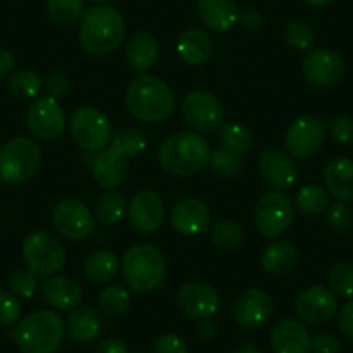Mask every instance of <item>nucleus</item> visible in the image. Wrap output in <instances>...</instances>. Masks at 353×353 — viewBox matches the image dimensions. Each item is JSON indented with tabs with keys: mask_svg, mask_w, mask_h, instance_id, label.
<instances>
[{
	"mask_svg": "<svg viewBox=\"0 0 353 353\" xmlns=\"http://www.w3.org/2000/svg\"><path fill=\"white\" fill-rule=\"evenodd\" d=\"M239 21L243 23V26L246 30H258L263 25V18H261L260 12L254 11V9H250V11L244 12L239 18Z\"/></svg>",
	"mask_w": 353,
	"mask_h": 353,
	"instance_id": "864d4df0",
	"label": "nucleus"
},
{
	"mask_svg": "<svg viewBox=\"0 0 353 353\" xmlns=\"http://www.w3.org/2000/svg\"><path fill=\"white\" fill-rule=\"evenodd\" d=\"M127 212V199L117 189H108L96 203V219L104 225H114Z\"/></svg>",
	"mask_w": 353,
	"mask_h": 353,
	"instance_id": "7c9ffc66",
	"label": "nucleus"
},
{
	"mask_svg": "<svg viewBox=\"0 0 353 353\" xmlns=\"http://www.w3.org/2000/svg\"><path fill=\"white\" fill-rule=\"evenodd\" d=\"M294 205L305 215H321L329 208V192L327 189L317 184L303 185L296 192Z\"/></svg>",
	"mask_w": 353,
	"mask_h": 353,
	"instance_id": "2f4dec72",
	"label": "nucleus"
},
{
	"mask_svg": "<svg viewBox=\"0 0 353 353\" xmlns=\"http://www.w3.org/2000/svg\"><path fill=\"white\" fill-rule=\"evenodd\" d=\"M125 56L132 70L144 74L151 70L159 57V42L152 33L137 32L128 39Z\"/></svg>",
	"mask_w": 353,
	"mask_h": 353,
	"instance_id": "a878e982",
	"label": "nucleus"
},
{
	"mask_svg": "<svg viewBox=\"0 0 353 353\" xmlns=\"http://www.w3.org/2000/svg\"><path fill=\"white\" fill-rule=\"evenodd\" d=\"M141 353H142V352H141Z\"/></svg>",
	"mask_w": 353,
	"mask_h": 353,
	"instance_id": "bf43d9fd",
	"label": "nucleus"
},
{
	"mask_svg": "<svg viewBox=\"0 0 353 353\" xmlns=\"http://www.w3.org/2000/svg\"><path fill=\"white\" fill-rule=\"evenodd\" d=\"M70 134L81 149L99 152L111 142L113 128L103 111L92 106H83L71 114Z\"/></svg>",
	"mask_w": 353,
	"mask_h": 353,
	"instance_id": "6e6552de",
	"label": "nucleus"
},
{
	"mask_svg": "<svg viewBox=\"0 0 353 353\" xmlns=\"http://www.w3.org/2000/svg\"><path fill=\"white\" fill-rule=\"evenodd\" d=\"M21 307L14 294L0 293V325H12L19 319Z\"/></svg>",
	"mask_w": 353,
	"mask_h": 353,
	"instance_id": "a18cd8bd",
	"label": "nucleus"
},
{
	"mask_svg": "<svg viewBox=\"0 0 353 353\" xmlns=\"http://www.w3.org/2000/svg\"><path fill=\"white\" fill-rule=\"evenodd\" d=\"M66 324L52 310H39L23 319L11 336L23 353H54L63 345Z\"/></svg>",
	"mask_w": 353,
	"mask_h": 353,
	"instance_id": "20e7f679",
	"label": "nucleus"
},
{
	"mask_svg": "<svg viewBox=\"0 0 353 353\" xmlns=\"http://www.w3.org/2000/svg\"><path fill=\"white\" fill-rule=\"evenodd\" d=\"M270 346L276 353H308L312 338L308 329L294 319H283L270 331Z\"/></svg>",
	"mask_w": 353,
	"mask_h": 353,
	"instance_id": "4be33fe9",
	"label": "nucleus"
},
{
	"mask_svg": "<svg viewBox=\"0 0 353 353\" xmlns=\"http://www.w3.org/2000/svg\"><path fill=\"white\" fill-rule=\"evenodd\" d=\"M94 353H128L125 341L118 338H106L99 341L94 348Z\"/></svg>",
	"mask_w": 353,
	"mask_h": 353,
	"instance_id": "3c124183",
	"label": "nucleus"
},
{
	"mask_svg": "<svg viewBox=\"0 0 353 353\" xmlns=\"http://www.w3.org/2000/svg\"><path fill=\"white\" fill-rule=\"evenodd\" d=\"M130 293L118 284L104 288L99 294L101 310L110 317H121L130 308Z\"/></svg>",
	"mask_w": 353,
	"mask_h": 353,
	"instance_id": "4c0bfd02",
	"label": "nucleus"
},
{
	"mask_svg": "<svg viewBox=\"0 0 353 353\" xmlns=\"http://www.w3.org/2000/svg\"><path fill=\"white\" fill-rule=\"evenodd\" d=\"M43 300L56 310H74L80 307L83 291L77 281L64 276H54L43 284Z\"/></svg>",
	"mask_w": 353,
	"mask_h": 353,
	"instance_id": "bb28decb",
	"label": "nucleus"
},
{
	"mask_svg": "<svg viewBox=\"0 0 353 353\" xmlns=\"http://www.w3.org/2000/svg\"><path fill=\"white\" fill-rule=\"evenodd\" d=\"M26 125L30 132L40 141H54L59 137L66 127V117L57 103L52 97H39L26 113Z\"/></svg>",
	"mask_w": 353,
	"mask_h": 353,
	"instance_id": "4468645a",
	"label": "nucleus"
},
{
	"mask_svg": "<svg viewBox=\"0 0 353 353\" xmlns=\"http://www.w3.org/2000/svg\"><path fill=\"white\" fill-rule=\"evenodd\" d=\"M338 298L329 288L310 286L301 291L294 303V312L303 322L312 325L327 324L338 315Z\"/></svg>",
	"mask_w": 353,
	"mask_h": 353,
	"instance_id": "ddd939ff",
	"label": "nucleus"
},
{
	"mask_svg": "<svg viewBox=\"0 0 353 353\" xmlns=\"http://www.w3.org/2000/svg\"><path fill=\"white\" fill-rule=\"evenodd\" d=\"M127 110L135 120L158 123L175 110V94L168 83L152 74H139L128 83L125 92Z\"/></svg>",
	"mask_w": 353,
	"mask_h": 353,
	"instance_id": "f03ea898",
	"label": "nucleus"
},
{
	"mask_svg": "<svg viewBox=\"0 0 353 353\" xmlns=\"http://www.w3.org/2000/svg\"><path fill=\"white\" fill-rule=\"evenodd\" d=\"M182 114L198 134H213L223 125V108L210 90H192L182 104Z\"/></svg>",
	"mask_w": 353,
	"mask_h": 353,
	"instance_id": "9b49d317",
	"label": "nucleus"
},
{
	"mask_svg": "<svg viewBox=\"0 0 353 353\" xmlns=\"http://www.w3.org/2000/svg\"><path fill=\"white\" fill-rule=\"evenodd\" d=\"M212 241L220 250H237L244 243V230L234 220H220L212 227Z\"/></svg>",
	"mask_w": 353,
	"mask_h": 353,
	"instance_id": "e433bc0d",
	"label": "nucleus"
},
{
	"mask_svg": "<svg viewBox=\"0 0 353 353\" xmlns=\"http://www.w3.org/2000/svg\"><path fill=\"white\" fill-rule=\"evenodd\" d=\"M80 46L92 56H106L125 39V19L111 6H92L83 12L78 32Z\"/></svg>",
	"mask_w": 353,
	"mask_h": 353,
	"instance_id": "7ed1b4c3",
	"label": "nucleus"
},
{
	"mask_svg": "<svg viewBox=\"0 0 353 353\" xmlns=\"http://www.w3.org/2000/svg\"><path fill=\"white\" fill-rule=\"evenodd\" d=\"M294 219V206L283 192H267L256 201L253 210V223L256 232L265 239L283 236Z\"/></svg>",
	"mask_w": 353,
	"mask_h": 353,
	"instance_id": "1a4fd4ad",
	"label": "nucleus"
},
{
	"mask_svg": "<svg viewBox=\"0 0 353 353\" xmlns=\"http://www.w3.org/2000/svg\"><path fill=\"white\" fill-rule=\"evenodd\" d=\"M103 329V317L94 307H77L66 321V332L74 343H90Z\"/></svg>",
	"mask_w": 353,
	"mask_h": 353,
	"instance_id": "cd10ccee",
	"label": "nucleus"
},
{
	"mask_svg": "<svg viewBox=\"0 0 353 353\" xmlns=\"http://www.w3.org/2000/svg\"><path fill=\"white\" fill-rule=\"evenodd\" d=\"M90 2H94V4H97V6H103L104 2H108V0H90Z\"/></svg>",
	"mask_w": 353,
	"mask_h": 353,
	"instance_id": "13d9d810",
	"label": "nucleus"
},
{
	"mask_svg": "<svg viewBox=\"0 0 353 353\" xmlns=\"http://www.w3.org/2000/svg\"><path fill=\"white\" fill-rule=\"evenodd\" d=\"M42 165V149L33 139L16 137L0 148V181L23 184L37 175Z\"/></svg>",
	"mask_w": 353,
	"mask_h": 353,
	"instance_id": "423d86ee",
	"label": "nucleus"
},
{
	"mask_svg": "<svg viewBox=\"0 0 353 353\" xmlns=\"http://www.w3.org/2000/svg\"><path fill=\"white\" fill-rule=\"evenodd\" d=\"M196 14L206 28L213 32H230L239 23V8L234 0H199Z\"/></svg>",
	"mask_w": 353,
	"mask_h": 353,
	"instance_id": "5701e85b",
	"label": "nucleus"
},
{
	"mask_svg": "<svg viewBox=\"0 0 353 353\" xmlns=\"http://www.w3.org/2000/svg\"><path fill=\"white\" fill-rule=\"evenodd\" d=\"M305 2H307V4L315 6V8H317V6H325V4H329L331 0H305Z\"/></svg>",
	"mask_w": 353,
	"mask_h": 353,
	"instance_id": "4d7b16f0",
	"label": "nucleus"
},
{
	"mask_svg": "<svg viewBox=\"0 0 353 353\" xmlns=\"http://www.w3.org/2000/svg\"><path fill=\"white\" fill-rule=\"evenodd\" d=\"M219 137L222 148L237 156L246 154L253 148V135L241 123H234L232 121V123L222 125Z\"/></svg>",
	"mask_w": 353,
	"mask_h": 353,
	"instance_id": "473e14b6",
	"label": "nucleus"
},
{
	"mask_svg": "<svg viewBox=\"0 0 353 353\" xmlns=\"http://www.w3.org/2000/svg\"><path fill=\"white\" fill-rule=\"evenodd\" d=\"M43 87H46L47 96L52 97V99H59V97L66 96L68 90H70V81H68V78L64 74L54 73L47 78Z\"/></svg>",
	"mask_w": 353,
	"mask_h": 353,
	"instance_id": "09e8293b",
	"label": "nucleus"
},
{
	"mask_svg": "<svg viewBox=\"0 0 353 353\" xmlns=\"http://www.w3.org/2000/svg\"><path fill=\"white\" fill-rule=\"evenodd\" d=\"M130 172V158L114 148H106L97 152L92 165V176L103 189H117L127 181Z\"/></svg>",
	"mask_w": 353,
	"mask_h": 353,
	"instance_id": "412c9836",
	"label": "nucleus"
},
{
	"mask_svg": "<svg viewBox=\"0 0 353 353\" xmlns=\"http://www.w3.org/2000/svg\"><path fill=\"white\" fill-rule=\"evenodd\" d=\"M234 353H261V350L258 348L256 345H251V343H246V345H241L239 348Z\"/></svg>",
	"mask_w": 353,
	"mask_h": 353,
	"instance_id": "6e6d98bb",
	"label": "nucleus"
},
{
	"mask_svg": "<svg viewBox=\"0 0 353 353\" xmlns=\"http://www.w3.org/2000/svg\"><path fill=\"white\" fill-rule=\"evenodd\" d=\"M327 225L332 232L345 234L353 225V212L346 203H334L327 208Z\"/></svg>",
	"mask_w": 353,
	"mask_h": 353,
	"instance_id": "79ce46f5",
	"label": "nucleus"
},
{
	"mask_svg": "<svg viewBox=\"0 0 353 353\" xmlns=\"http://www.w3.org/2000/svg\"><path fill=\"white\" fill-rule=\"evenodd\" d=\"M165 219V203L161 196L151 189L135 192L128 205V220L141 234H154Z\"/></svg>",
	"mask_w": 353,
	"mask_h": 353,
	"instance_id": "a211bd4d",
	"label": "nucleus"
},
{
	"mask_svg": "<svg viewBox=\"0 0 353 353\" xmlns=\"http://www.w3.org/2000/svg\"><path fill=\"white\" fill-rule=\"evenodd\" d=\"M298 256H300V253H298V248L294 246V243L284 239L274 241L261 253V267L270 276H286L294 269Z\"/></svg>",
	"mask_w": 353,
	"mask_h": 353,
	"instance_id": "c85d7f7f",
	"label": "nucleus"
},
{
	"mask_svg": "<svg viewBox=\"0 0 353 353\" xmlns=\"http://www.w3.org/2000/svg\"><path fill=\"white\" fill-rule=\"evenodd\" d=\"M338 325L339 331L353 341V300L346 301L338 310Z\"/></svg>",
	"mask_w": 353,
	"mask_h": 353,
	"instance_id": "8fccbe9b",
	"label": "nucleus"
},
{
	"mask_svg": "<svg viewBox=\"0 0 353 353\" xmlns=\"http://www.w3.org/2000/svg\"><path fill=\"white\" fill-rule=\"evenodd\" d=\"M110 145L130 158V156H139L145 151V148H148V137L139 128L123 127L113 132Z\"/></svg>",
	"mask_w": 353,
	"mask_h": 353,
	"instance_id": "72a5a7b5",
	"label": "nucleus"
},
{
	"mask_svg": "<svg viewBox=\"0 0 353 353\" xmlns=\"http://www.w3.org/2000/svg\"><path fill=\"white\" fill-rule=\"evenodd\" d=\"M52 223L57 232L70 241H80L96 230L92 210L74 198L61 199L52 210Z\"/></svg>",
	"mask_w": 353,
	"mask_h": 353,
	"instance_id": "f8f14e48",
	"label": "nucleus"
},
{
	"mask_svg": "<svg viewBox=\"0 0 353 353\" xmlns=\"http://www.w3.org/2000/svg\"><path fill=\"white\" fill-rule=\"evenodd\" d=\"M210 168L213 170V173L223 176V179H232L237 176L244 168V161L241 156L234 154V152L225 151L223 148L212 149V156H210L208 161Z\"/></svg>",
	"mask_w": 353,
	"mask_h": 353,
	"instance_id": "a19ab883",
	"label": "nucleus"
},
{
	"mask_svg": "<svg viewBox=\"0 0 353 353\" xmlns=\"http://www.w3.org/2000/svg\"><path fill=\"white\" fill-rule=\"evenodd\" d=\"M274 314V301L267 291L250 288L236 298L232 307L234 321L244 329H256L267 324Z\"/></svg>",
	"mask_w": 353,
	"mask_h": 353,
	"instance_id": "dca6fc26",
	"label": "nucleus"
},
{
	"mask_svg": "<svg viewBox=\"0 0 353 353\" xmlns=\"http://www.w3.org/2000/svg\"><path fill=\"white\" fill-rule=\"evenodd\" d=\"M23 258L26 269L35 274L39 279L50 277L64 267L66 251L63 244L47 230H32L23 239Z\"/></svg>",
	"mask_w": 353,
	"mask_h": 353,
	"instance_id": "0eeeda50",
	"label": "nucleus"
},
{
	"mask_svg": "<svg viewBox=\"0 0 353 353\" xmlns=\"http://www.w3.org/2000/svg\"><path fill=\"white\" fill-rule=\"evenodd\" d=\"M329 290L341 298L353 296V265L350 261H338L327 272Z\"/></svg>",
	"mask_w": 353,
	"mask_h": 353,
	"instance_id": "ea45409f",
	"label": "nucleus"
},
{
	"mask_svg": "<svg viewBox=\"0 0 353 353\" xmlns=\"http://www.w3.org/2000/svg\"><path fill=\"white\" fill-rule=\"evenodd\" d=\"M329 135L332 141L341 145L353 144V118L350 117H332L327 125Z\"/></svg>",
	"mask_w": 353,
	"mask_h": 353,
	"instance_id": "c03bdc74",
	"label": "nucleus"
},
{
	"mask_svg": "<svg viewBox=\"0 0 353 353\" xmlns=\"http://www.w3.org/2000/svg\"><path fill=\"white\" fill-rule=\"evenodd\" d=\"M345 71L343 57L331 49H312L303 59L305 78L315 87H334L343 80Z\"/></svg>",
	"mask_w": 353,
	"mask_h": 353,
	"instance_id": "2eb2a0df",
	"label": "nucleus"
},
{
	"mask_svg": "<svg viewBox=\"0 0 353 353\" xmlns=\"http://www.w3.org/2000/svg\"><path fill=\"white\" fill-rule=\"evenodd\" d=\"M327 137V125L314 114H301L291 121L284 134L288 152L298 159H308L317 154Z\"/></svg>",
	"mask_w": 353,
	"mask_h": 353,
	"instance_id": "9d476101",
	"label": "nucleus"
},
{
	"mask_svg": "<svg viewBox=\"0 0 353 353\" xmlns=\"http://www.w3.org/2000/svg\"><path fill=\"white\" fill-rule=\"evenodd\" d=\"M284 40L291 49L308 52L315 46V32L308 23L301 21V19H293L284 28Z\"/></svg>",
	"mask_w": 353,
	"mask_h": 353,
	"instance_id": "58836bf2",
	"label": "nucleus"
},
{
	"mask_svg": "<svg viewBox=\"0 0 353 353\" xmlns=\"http://www.w3.org/2000/svg\"><path fill=\"white\" fill-rule=\"evenodd\" d=\"M176 305L188 317L196 321L212 319L220 308V296L206 283H185L176 291Z\"/></svg>",
	"mask_w": 353,
	"mask_h": 353,
	"instance_id": "f3484780",
	"label": "nucleus"
},
{
	"mask_svg": "<svg viewBox=\"0 0 353 353\" xmlns=\"http://www.w3.org/2000/svg\"><path fill=\"white\" fill-rule=\"evenodd\" d=\"M324 184L338 201H353V159L343 156L331 159L324 168Z\"/></svg>",
	"mask_w": 353,
	"mask_h": 353,
	"instance_id": "b1692460",
	"label": "nucleus"
},
{
	"mask_svg": "<svg viewBox=\"0 0 353 353\" xmlns=\"http://www.w3.org/2000/svg\"><path fill=\"white\" fill-rule=\"evenodd\" d=\"M176 52L189 66H205L213 54V43L208 33L199 28H188L176 40Z\"/></svg>",
	"mask_w": 353,
	"mask_h": 353,
	"instance_id": "393cba45",
	"label": "nucleus"
},
{
	"mask_svg": "<svg viewBox=\"0 0 353 353\" xmlns=\"http://www.w3.org/2000/svg\"><path fill=\"white\" fill-rule=\"evenodd\" d=\"M121 269L135 293H151L165 281L166 258L158 246L135 244L123 254Z\"/></svg>",
	"mask_w": 353,
	"mask_h": 353,
	"instance_id": "39448f33",
	"label": "nucleus"
},
{
	"mask_svg": "<svg viewBox=\"0 0 353 353\" xmlns=\"http://www.w3.org/2000/svg\"><path fill=\"white\" fill-rule=\"evenodd\" d=\"M46 11L57 25H73L85 12L83 0H47Z\"/></svg>",
	"mask_w": 353,
	"mask_h": 353,
	"instance_id": "c9c22d12",
	"label": "nucleus"
},
{
	"mask_svg": "<svg viewBox=\"0 0 353 353\" xmlns=\"http://www.w3.org/2000/svg\"><path fill=\"white\" fill-rule=\"evenodd\" d=\"M12 68H14V56L8 49L0 47V78L8 77Z\"/></svg>",
	"mask_w": 353,
	"mask_h": 353,
	"instance_id": "5fc2aeb1",
	"label": "nucleus"
},
{
	"mask_svg": "<svg viewBox=\"0 0 353 353\" xmlns=\"http://www.w3.org/2000/svg\"><path fill=\"white\" fill-rule=\"evenodd\" d=\"M120 267L121 261L117 253L108 250H99L87 256L83 265V274L90 283L106 284L117 276Z\"/></svg>",
	"mask_w": 353,
	"mask_h": 353,
	"instance_id": "c756f323",
	"label": "nucleus"
},
{
	"mask_svg": "<svg viewBox=\"0 0 353 353\" xmlns=\"http://www.w3.org/2000/svg\"><path fill=\"white\" fill-rule=\"evenodd\" d=\"M212 212L208 205L198 198H184L173 205L170 223L182 236H199L208 229Z\"/></svg>",
	"mask_w": 353,
	"mask_h": 353,
	"instance_id": "aec40b11",
	"label": "nucleus"
},
{
	"mask_svg": "<svg viewBox=\"0 0 353 353\" xmlns=\"http://www.w3.org/2000/svg\"><path fill=\"white\" fill-rule=\"evenodd\" d=\"M42 87L39 74L30 70H18L11 74V80H9V90L19 101L37 99L42 92Z\"/></svg>",
	"mask_w": 353,
	"mask_h": 353,
	"instance_id": "f704fd0d",
	"label": "nucleus"
},
{
	"mask_svg": "<svg viewBox=\"0 0 353 353\" xmlns=\"http://www.w3.org/2000/svg\"><path fill=\"white\" fill-rule=\"evenodd\" d=\"M37 279L39 277L35 274L26 270H18L14 276L11 277V283H9V288H11V293L14 294L16 298H23V300H30L33 298L37 291Z\"/></svg>",
	"mask_w": 353,
	"mask_h": 353,
	"instance_id": "37998d69",
	"label": "nucleus"
},
{
	"mask_svg": "<svg viewBox=\"0 0 353 353\" xmlns=\"http://www.w3.org/2000/svg\"><path fill=\"white\" fill-rule=\"evenodd\" d=\"M339 350H341V343L331 332H319L312 339L310 352L314 353H339Z\"/></svg>",
	"mask_w": 353,
	"mask_h": 353,
	"instance_id": "de8ad7c7",
	"label": "nucleus"
},
{
	"mask_svg": "<svg viewBox=\"0 0 353 353\" xmlns=\"http://www.w3.org/2000/svg\"><path fill=\"white\" fill-rule=\"evenodd\" d=\"M196 331H198V336L203 341H213L216 336V324L212 319H205V321H199Z\"/></svg>",
	"mask_w": 353,
	"mask_h": 353,
	"instance_id": "603ef678",
	"label": "nucleus"
},
{
	"mask_svg": "<svg viewBox=\"0 0 353 353\" xmlns=\"http://www.w3.org/2000/svg\"><path fill=\"white\" fill-rule=\"evenodd\" d=\"M258 172L270 188L291 189L298 181V168L293 159L277 148H267L258 156Z\"/></svg>",
	"mask_w": 353,
	"mask_h": 353,
	"instance_id": "6ab92c4d",
	"label": "nucleus"
},
{
	"mask_svg": "<svg viewBox=\"0 0 353 353\" xmlns=\"http://www.w3.org/2000/svg\"><path fill=\"white\" fill-rule=\"evenodd\" d=\"M212 145L194 130H182L168 135L158 149V161L166 173L191 176L201 172L210 161Z\"/></svg>",
	"mask_w": 353,
	"mask_h": 353,
	"instance_id": "f257e3e1",
	"label": "nucleus"
},
{
	"mask_svg": "<svg viewBox=\"0 0 353 353\" xmlns=\"http://www.w3.org/2000/svg\"><path fill=\"white\" fill-rule=\"evenodd\" d=\"M156 353H189V346L181 336L168 332V334H163L158 338Z\"/></svg>",
	"mask_w": 353,
	"mask_h": 353,
	"instance_id": "49530a36",
	"label": "nucleus"
}]
</instances>
